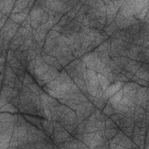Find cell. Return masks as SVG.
Masks as SVG:
<instances>
[{
	"mask_svg": "<svg viewBox=\"0 0 149 149\" xmlns=\"http://www.w3.org/2000/svg\"><path fill=\"white\" fill-rule=\"evenodd\" d=\"M13 90H13V88H12L9 87H8L5 85H3V86H2L1 94L3 95L5 97H6L7 98L8 97L12 96Z\"/></svg>",
	"mask_w": 149,
	"mask_h": 149,
	"instance_id": "15",
	"label": "cell"
},
{
	"mask_svg": "<svg viewBox=\"0 0 149 149\" xmlns=\"http://www.w3.org/2000/svg\"><path fill=\"white\" fill-rule=\"evenodd\" d=\"M105 128H107V129L113 128V127H116V126L112 122V120L111 119H107L105 121Z\"/></svg>",
	"mask_w": 149,
	"mask_h": 149,
	"instance_id": "22",
	"label": "cell"
},
{
	"mask_svg": "<svg viewBox=\"0 0 149 149\" xmlns=\"http://www.w3.org/2000/svg\"><path fill=\"white\" fill-rule=\"evenodd\" d=\"M23 87V84H22V81L20 80L19 77L16 76V77L15 79V81L14 90L22 91Z\"/></svg>",
	"mask_w": 149,
	"mask_h": 149,
	"instance_id": "20",
	"label": "cell"
},
{
	"mask_svg": "<svg viewBox=\"0 0 149 149\" xmlns=\"http://www.w3.org/2000/svg\"><path fill=\"white\" fill-rule=\"evenodd\" d=\"M8 101L6 98V97H5L3 95L1 94V101H0V104H1V107H3V105L7 104L8 103Z\"/></svg>",
	"mask_w": 149,
	"mask_h": 149,
	"instance_id": "23",
	"label": "cell"
},
{
	"mask_svg": "<svg viewBox=\"0 0 149 149\" xmlns=\"http://www.w3.org/2000/svg\"><path fill=\"white\" fill-rule=\"evenodd\" d=\"M118 130L116 127L113 128H110V129H107L104 132V134L105 136L108 139H111L112 137L116 135L117 133Z\"/></svg>",
	"mask_w": 149,
	"mask_h": 149,
	"instance_id": "16",
	"label": "cell"
},
{
	"mask_svg": "<svg viewBox=\"0 0 149 149\" xmlns=\"http://www.w3.org/2000/svg\"><path fill=\"white\" fill-rule=\"evenodd\" d=\"M97 76L98 79L99 87L101 88V90L104 93L108 87V86L110 85L111 83L109 82L107 77L101 73H97Z\"/></svg>",
	"mask_w": 149,
	"mask_h": 149,
	"instance_id": "3",
	"label": "cell"
},
{
	"mask_svg": "<svg viewBox=\"0 0 149 149\" xmlns=\"http://www.w3.org/2000/svg\"><path fill=\"white\" fill-rule=\"evenodd\" d=\"M14 50L13 49H9L8 50V52L7 53V61H9L11 58L14 56Z\"/></svg>",
	"mask_w": 149,
	"mask_h": 149,
	"instance_id": "24",
	"label": "cell"
},
{
	"mask_svg": "<svg viewBox=\"0 0 149 149\" xmlns=\"http://www.w3.org/2000/svg\"><path fill=\"white\" fill-rule=\"evenodd\" d=\"M48 66L45 63H42L41 65L36 67L34 69V74L36 77L41 76L48 72Z\"/></svg>",
	"mask_w": 149,
	"mask_h": 149,
	"instance_id": "7",
	"label": "cell"
},
{
	"mask_svg": "<svg viewBox=\"0 0 149 149\" xmlns=\"http://www.w3.org/2000/svg\"><path fill=\"white\" fill-rule=\"evenodd\" d=\"M120 88H122V85L120 81H115L112 84H110L107 90L104 92L102 97L107 100L108 98H111L113 94L118 92Z\"/></svg>",
	"mask_w": 149,
	"mask_h": 149,
	"instance_id": "1",
	"label": "cell"
},
{
	"mask_svg": "<svg viewBox=\"0 0 149 149\" xmlns=\"http://www.w3.org/2000/svg\"><path fill=\"white\" fill-rule=\"evenodd\" d=\"M29 1H18L16 2L15 5L12 10L13 13H17L19 12H22L26 7L28 5Z\"/></svg>",
	"mask_w": 149,
	"mask_h": 149,
	"instance_id": "4",
	"label": "cell"
},
{
	"mask_svg": "<svg viewBox=\"0 0 149 149\" xmlns=\"http://www.w3.org/2000/svg\"><path fill=\"white\" fill-rule=\"evenodd\" d=\"M27 15L23 13L22 12L17 13H12L10 14V17L12 20H13L16 23H20L23 22L26 19Z\"/></svg>",
	"mask_w": 149,
	"mask_h": 149,
	"instance_id": "9",
	"label": "cell"
},
{
	"mask_svg": "<svg viewBox=\"0 0 149 149\" xmlns=\"http://www.w3.org/2000/svg\"><path fill=\"white\" fill-rule=\"evenodd\" d=\"M16 2L15 1H3V8L1 10V12L5 15H8L10 12L13 10V7Z\"/></svg>",
	"mask_w": 149,
	"mask_h": 149,
	"instance_id": "6",
	"label": "cell"
},
{
	"mask_svg": "<svg viewBox=\"0 0 149 149\" xmlns=\"http://www.w3.org/2000/svg\"><path fill=\"white\" fill-rule=\"evenodd\" d=\"M7 19V16L6 15H4L3 17H1V27L2 28L3 26L5 25V23H6V20Z\"/></svg>",
	"mask_w": 149,
	"mask_h": 149,
	"instance_id": "26",
	"label": "cell"
},
{
	"mask_svg": "<svg viewBox=\"0 0 149 149\" xmlns=\"http://www.w3.org/2000/svg\"><path fill=\"white\" fill-rule=\"evenodd\" d=\"M44 9L38 6H34L31 10L30 13V17L31 20H36L39 23H41L42 17L44 13Z\"/></svg>",
	"mask_w": 149,
	"mask_h": 149,
	"instance_id": "2",
	"label": "cell"
},
{
	"mask_svg": "<svg viewBox=\"0 0 149 149\" xmlns=\"http://www.w3.org/2000/svg\"><path fill=\"white\" fill-rule=\"evenodd\" d=\"M41 125H42V127L45 130H46V132L49 133L51 135L52 134V130H53V125L52 123H51L49 120H47L45 119H42L41 120Z\"/></svg>",
	"mask_w": 149,
	"mask_h": 149,
	"instance_id": "13",
	"label": "cell"
},
{
	"mask_svg": "<svg viewBox=\"0 0 149 149\" xmlns=\"http://www.w3.org/2000/svg\"><path fill=\"white\" fill-rule=\"evenodd\" d=\"M48 18H49V16L48 15L47 13L45 12L44 13V15H42V20H41V23H46L48 20Z\"/></svg>",
	"mask_w": 149,
	"mask_h": 149,
	"instance_id": "25",
	"label": "cell"
},
{
	"mask_svg": "<svg viewBox=\"0 0 149 149\" xmlns=\"http://www.w3.org/2000/svg\"><path fill=\"white\" fill-rule=\"evenodd\" d=\"M119 104L125 105V106H127L129 107H132V106H134V103L132 101H131L130 100H129L125 96H123V97H122L121 100L119 102Z\"/></svg>",
	"mask_w": 149,
	"mask_h": 149,
	"instance_id": "18",
	"label": "cell"
},
{
	"mask_svg": "<svg viewBox=\"0 0 149 149\" xmlns=\"http://www.w3.org/2000/svg\"><path fill=\"white\" fill-rule=\"evenodd\" d=\"M72 85V84L69 83L62 82L61 84V91L64 93H67L70 89Z\"/></svg>",
	"mask_w": 149,
	"mask_h": 149,
	"instance_id": "21",
	"label": "cell"
},
{
	"mask_svg": "<svg viewBox=\"0 0 149 149\" xmlns=\"http://www.w3.org/2000/svg\"><path fill=\"white\" fill-rule=\"evenodd\" d=\"M137 90H132L129 91H128L126 94H124V96L127 97L129 100H130L131 101H133L135 98V95L136 94Z\"/></svg>",
	"mask_w": 149,
	"mask_h": 149,
	"instance_id": "19",
	"label": "cell"
},
{
	"mask_svg": "<svg viewBox=\"0 0 149 149\" xmlns=\"http://www.w3.org/2000/svg\"><path fill=\"white\" fill-rule=\"evenodd\" d=\"M61 82L59 80H58L57 79H54L50 81H49L48 83H47V86L53 90H56V91H61Z\"/></svg>",
	"mask_w": 149,
	"mask_h": 149,
	"instance_id": "10",
	"label": "cell"
},
{
	"mask_svg": "<svg viewBox=\"0 0 149 149\" xmlns=\"http://www.w3.org/2000/svg\"><path fill=\"white\" fill-rule=\"evenodd\" d=\"M123 90L120 89L118 92H116L115 94H113L111 98H109V102L112 105L118 104L122 97H123Z\"/></svg>",
	"mask_w": 149,
	"mask_h": 149,
	"instance_id": "8",
	"label": "cell"
},
{
	"mask_svg": "<svg viewBox=\"0 0 149 149\" xmlns=\"http://www.w3.org/2000/svg\"><path fill=\"white\" fill-rule=\"evenodd\" d=\"M18 95H19V90H13V91L12 95V98L16 97H17V96H18Z\"/></svg>",
	"mask_w": 149,
	"mask_h": 149,
	"instance_id": "27",
	"label": "cell"
},
{
	"mask_svg": "<svg viewBox=\"0 0 149 149\" xmlns=\"http://www.w3.org/2000/svg\"><path fill=\"white\" fill-rule=\"evenodd\" d=\"M139 87V86L138 84L131 82V83H128L124 85L123 88V94H126L128 91L132 90H137Z\"/></svg>",
	"mask_w": 149,
	"mask_h": 149,
	"instance_id": "14",
	"label": "cell"
},
{
	"mask_svg": "<svg viewBox=\"0 0 149 149\" xmlns=\"http://www.w3.org/2000/svg\"><path fill=\"white\" fill-rule=\"evenodd\" d=\"M34 83V81L32 77L28 73H26L24 74V80H23V85L26 87L29 86V84H33Z\"/></svg>",
	"mask_w": 149,
	"mask_h": 149,
	"instance_id": "17",
	"label": "cell"
},
{
	"mask_svg": "<svg viewBox=\"0 0 149 149\" xmlns=\"http://www.w3.org/2000/svg\"><path fill=\"white\" fill-rule=\"evenodd\" d=\"M24 118L30 123L32 124L36 125L37 126L38 128H39L41 130H42L44 128L41 126V120H40L38 118H36V117H32L30 116H28L27 115H24Z\"/></svg>",
	"mask_w": 149,
	"mask_h": 149,
	"instance_id": "12",
	"label": "cell"
},
{
	"mask_svg": "<svg viewBox=\"0 0 149 149\" xmlns=\"http://www.w3.org/2000/svg\"><path fill=\"white\" fill-rule=\"evenodd\" d=\"M18 119V115H12L10 113H3L1 112L0 115V121L1 122H15Z\"/></svg>",
	"mask_w": 149,
	"mask_h": 149,
	"instance_id": "5",
	"label": "cell"
},
{
	"mask_svg": "<svg viewBox=\"0 0 149 149\" xmlns=\"http://www.w3.org/2000/svg\"><path fill=\"white\" fill-rule=\"evenodd\" d=\"M0 111H1V112H9L12 113H15L18 112V109L12 103H9V104L8 103L7 104L1 107Z\"/></svg>",
	"mask_w": 149,
	"mask_h": 149,
	"instance_id": "11",
	"label": "cell"
}]
</instances>
